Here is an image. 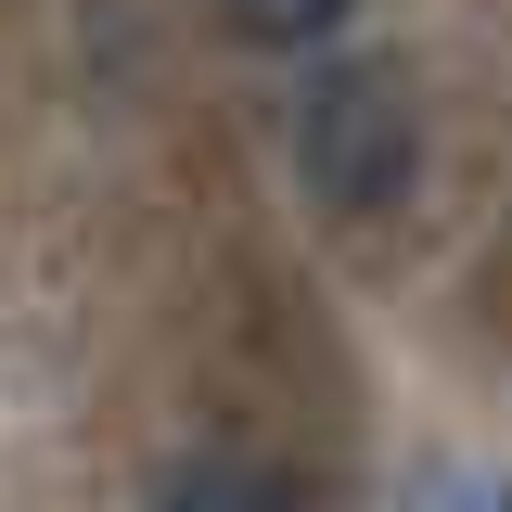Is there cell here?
Instances as JSON below:
<instances>
[{"label":"cell","instance_id":"obj_4","mask_svg":"<svg viewBox=\"0 0 512 512\" xmlns=\"http://www.w3.org/2000/svg\"><path fill=\"white\" fill-rule=\"evenodd\" d=\"M500 512H512V487H500Z\"/></svg>","mask_w":512,"mask_h":512},{"label":"cell","instance_id":"obj_1","mask_svg":"<svg viewBox=\"0 0 512 512\" xmlns=\"http://www.w3.org/2000/svg\"><path fill=\"white\" fill-rule=\"evenodd\" d=\"M282 154L320 218H397L423 192V103L397 64H308L282 103Z\"/></svg>","mask_w":512,"mask_h":512},{"label":"cell","instance_id":"obj_3","mask_svg":"<svg viewBox=\"0 0 512 512\" xmlns=\"http://www.w3.org/2000/svg\"><path fill=\"white\" fill-rule=\"evenodd\" d=\"M218 26L244 39V52H333L346 26H359V0H218Z\"/></svg>","mask_w":512,"mask_h":512},{"label":"cell","instance_id":"obj_2","mask_svg":"<svg viewBox=\"0 0 512 512\" xmlns=\"http://www.w3.org/2000/svg\"><path fill=\"white\" fill-rule=\"evenodd\" d=\"M154 512H320V487L282 474V461H244V448H205L154 487Z\"/></svg>","mask_w":512,"mask_h":512}]
</instances>
